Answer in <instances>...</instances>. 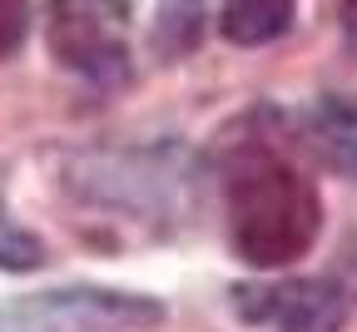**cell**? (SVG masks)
<instances>
[{
	"label": "cell",
	"mask_w": 357,
	"mask_h": 332,
	"mask_svg": "<svg viewBox=\"0 0 357 332\" xmlns=\"http://www.w3.org/2000/svg\"><path fill=\"white\" fill-rule=\"evenodd\" d=\"M223 199H229V239L253 268H283L303 258L323 228V199L312 179L263 139H248L234 154Z\"/></svg>",
	"instance_id": "obj_1"
},
{
	"label": "cell",
	"mask_w": 357,
	"mask_h": 332,
	"mask_svg": "<svg viewBox=\"0 0 357 332\" xmlns=\"http://www.w3.org/2000/svg\"><path fill=\"white\" fill-rule=\"evenodd\" d=\"M50 55L89 84L129 80V6L124 0H55L45 20Z\"/></svg>",
	"instance_id": "obj_2"
},
{
	"label": "cell",
	"mask_w": 357,
	"mask_h": 332,
	"mask_svg": "<svg viewBox=\"0 0 357 332\" xmlns=\"http://www.w3.org/2000/svg\"><path fill=\"white\" fill-rule=\"evenodd\" d=\"M229 303L248 327L337 332L357 308V288H347L337 278H273V282H238Z\"/></svg>",
	"instance_id": "obj_3"
},
{
	"label": "cell",
	"mask_w": 357,
	"mask_h": 332,
	"mask_svg": "<svg viewBox=\"0 0 357 332\" xmlns=\"http://www.w3.org/2000/svg\"><path fill=\"white\" fill-rule=\"evenodd\" d=\"M307 134H312L318 154L333 169L357 179V100H352V94H323V100L312 105Z\"/></svg>",
	"instance_id": "obj_4"
},
{
	"label": "cell",
	"mask_w": 357,
	"mask_h": 332,
	"mask_svg": "<svg viewBox=\"0 0 357 332\" xmlns=\"http://www.w3.org/2000/svg\"><path fill=\"white\" fill-rule=\"evenodd\" d=\"M293 15H298V0H223L218 30L229 45H268L288 35Z\"/></svg>",
	"instance_id": "obj_5"
},
{
	"label": "cell",
	"mask_w": 357,
	"mask_h": 332,
	"mask_svg": "<svg viewBox=\"0 0 357 332\" xmlns=\"http://www.w3.org/2000/svg\"><path fill=\"white\" fill-rule=\"evenodd\" d=\"M204 6L208 0H159V25H154V50L164 60L189 55L204 35Z\"/></svg>",
	"instance_id": "obj_6"
},
{
	"label": "cell",
	"mask_w": 357,
	"mask_h": 332,
	"mask_svg": "<svg viewBox=\"0 0 357 332\" xmlns=\"http://www.w3.org/2000/svg\"><path fill=\"white\" fill-rule=\"evenodd\" d=\"M45 263V248H40V239L30 228H20L15 218H10V209L0 204V268L6 273H30V268H40Z\"/></svg>",
	"instance_id": "obj_7"
},
{
	"label": "cell",
	"mask_w": 357,
	"mask_h": 332,
	"mask_svg": "<svg viewBox=\"0 0 357 332\" xmlns=\"http://www.w3.org/2000/svg\"><path fill=\"white\" fill-rule=\"evenodd\" d=\"M30 30V0H0V60L20 50Z\"/></svg>",
	"instance_id": "obj_8"
},
{
	"label": "cell",
	"mask_w": 357,
	"mask_h": 332,
	"mask_svg": "<svg viewBox=\"0 0 357 332\" xmlns=\"http://www.w3.org/2000/svg\"><path fill=\"white\" fill-rule=\"evenodd\" d=\"M342 35H347L352 50H357V0H342Z\"/></svg>",
	"instance_id": "obj_9"
}]
</instances>
